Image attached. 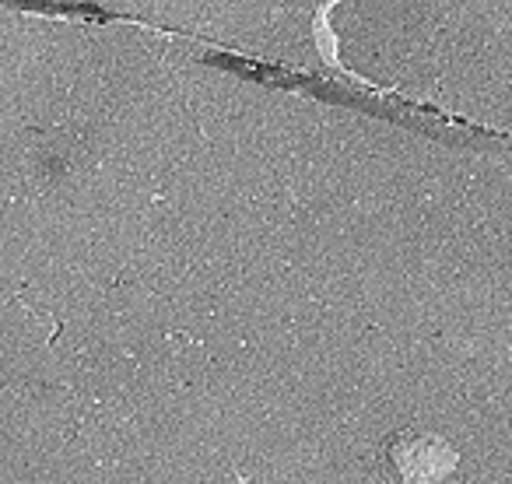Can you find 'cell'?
<instances>
[{
  "mask_svg": "<svg viewBox=\"0 0 512 484\" xmlns=\"http://www.w3.org/2000/svg\"><path fill=\"white\" fill-rule=\"evenodd\" d=\"M330 18L351 71L372 85L432 99L442 74L446 4H341Z\"/></svg>",
  "mask_w": 512,
  "mask_h": 484,
  "instance_id": "obj_1",
  "label": "cell"
},
{
  "mask_svg": "<svg viewBox=\"0 0 512 484\" xmlns=\"http://www.w3.org/2000/svg\"><path fill=\"white\" fill-rule=\"evenodd\" d=\"M197 36L281 64L316 67V11L309 4H204Z\"/></svg>",
  "mask_w": 512,
  "mask_h": 484,
  "instance_id": "obj_2",
  "label": "cell"
},
{
  "mask_svg": "<svg viewBox=\"0 0 512 484\" xmlns=\"http://www.w3.org/2000/svg\"><path fill=\"white\" fill-rule=\"evenodd\" d=\"M390 484H439L460 467V456L428 428H404L379 453Z\"/></svg>",
  "mask_w": 512,
  "mask_h": 484,
  "instance_id": "obj_3",
  "label": "cell"
}]
</instances>
